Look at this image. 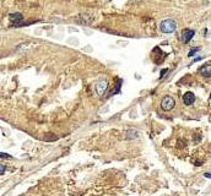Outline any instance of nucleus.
Listing matches in <instances>:
<instances>
[{"instance_id":"f257e3e1","label":"nucleus","mask_w":211,"mask_h":196,"mask_svg":"<svg viewBox=\"0 0 211 196\" xmlns=\"http://www.w3.org/2000/svg\"><path fill=\"white\" fill-rule=\"evenodd\" d=\"M177 28V22L172 19H167L163 20L160 25V29L163 32V33H173Z\"/></svg>"},{"instance_id":"f03ea898","label":"nucleus","mask_w":211,"mask_h":196,"mask_svg":"<svg viewBox=\"0 0 211 196\" xmlns=\"http://www.w3.org/2000/svg\"><path fill=\"white\" fill-rule=\"evenodd\" d=\"M107 90H108V80L104 79V77L100 79V80L97 81V83H96V92L98 93V96L103 97V96L106 94Z\"/></svg>"},{"instance_id":"7ed1b4c3","label":"nucleus","mask_w":211,"mask_h":196,"mask_svg":"<svg viewBox=\"0 0 211 196\" xmlns=\"http://www.w3.org/2000/svg\"><path fill=\"white\" fill-rule=\"evenodd\" d=\"M175 106V101H174V98H172L171 96H165L162 98V101H161V108L166 112L173 109Z\"/></svg>"},{"instance_id":"20e7f679","label":"nucleus","mask_w":211,"mask_h":196,"mask_svg":"<svg viewBox=\"0 0 211 196\" xmlns=\"http://www.w3.org/2000/svg\"><path fill=\"white\" fill-rule=\"evenodd\" d=\"M194 35H195V31L194 29H189V28L184 29L183 33H182V41H183V43H189L190 39L194 37Z\"/></svg>"},{"instance_id":"39448f33","label":"nucleus","mask_w":211,"mask_h":196,"mask_svg":"<svg viewBox=\"0 0 211 196\" xmlns=\"http://www.w3.org/2000/svg\"><path fill=\"white\" fill-rule=\"evenodd\" d=\"M183 102H184L185 106H192V104L195 102V96H194V93H193V92H187V93H184V96H183Z\"/></svg>"},{"instance_id":"423d86ee","label":"nucleus","mask_w":211,"mask_h":196,"mask_svg":"<svg viewBox=\"0 0 211 196\" xmlns=\"http://www.w3.org/2000/svg\"><path fill=\"white\" fill-rule=\"evenodd\" d=\"M10 20H11V22L15 26H20L22 23V21H23V16L20 12H15V14H11L10 15Z\"/></svg>"},{"instance_id":"0eeeda50","label":"nucleus","mask_w":211,"mask_h":196,"mask_svg":"<svg viewBox=\"0 0 211 196\" xmlns=\"http://www.w3.org/2000/svg\"><path fill=\"white\" fill-rule=\"evenodd\" d=\"M200 74L204 77H211V64H205L200 68Z\"/></svg>"},{"instance_id":"6e6552de","label":"nucleus","mask_w":211,"mask_h":196,"mask_svg":"<svg viewBox=\"0 0 211 196\" xmlns=\"http://www.w3.org/2000/svg\"><path fill=\"white\" fill-rule=\"evenodd\" d=\"M199 50H200V48H198V47H196V48H193V50H192V52H189V56L194 55V54H195L196 52H199Z\"/></svg>"},{"instance_id":"1a4fd4ad","label":"nucleus","mask_w":211,"mask_h":196,"mask_svg":"<svg viewBox=\"0 0 211 196\" xmlns=\"http://www.w3.org/2000/svg\"><path fill=\"white\" fill-rule=\"evenodd\" d=\"M5 166H3V164H0V174H4L5 173Z\"/></svg>"},{"instance_id":"9d476101","label":"nucleus","mask_w":211,"mask_h":196,"mask_svg":"<svg viewBox=\"0 0 211 196\" xmlns=\"http://www.w3.org/2000/svg\"><path fill=\"white\" fill-rule=\"evenodd\" d=\"M0 156H2L3 158H11L10 154H6V153H0Z\"/></svg>"},{"instance_id":"9b49d317","label":"nucleus","mask_w":211,"mask_h":196,"mask_svg":"<svg viewBox=\"0 0 211 196\" xmlns=\"http://www.w3.org/2000/svg\"><path fill=\"white\" fill-rule=\"evenodd\" d=\"M167 71H168V70H167V69H165V70H162V73H161V76H160V77H161V79H162V77H163V75H165V74H166V73H167Z\"/></svg>"},{"instance_id":"f8f14e48","label":"nucleus","mask_w":211,"mask_h":196,"mask_svg":"<svg viewBox=\"0 0 211 196\" xmlns=\"http://www.w3.org/2000/svg\"><path fill=\"white\" fill-rule=\"evenodd\" d=\"M204 175H205V177H206V178H211V174H210V173H205V174H204Z\"/></svg>"},{"instance_id":"ddd939ff","label":"nucleus","mask_w":211,"mask_h":196,"mask_svg":"<svg viewBox=\"0 0 211 196\" xmlns=\"http://www.w3.org/2000/svg\"><path fill=\"white\" fill-rule=\"evenodd\" d=\"M210 98H211V94H210Z\"/></svg>"}]
</instances>
